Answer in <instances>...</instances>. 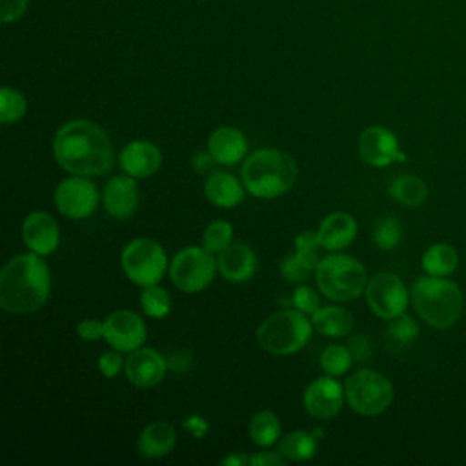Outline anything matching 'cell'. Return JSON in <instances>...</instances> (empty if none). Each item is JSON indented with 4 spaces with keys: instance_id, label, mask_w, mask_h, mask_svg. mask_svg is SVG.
<instances>
[{
    "instance_id": "6da1fadb",
    "label": "cell",
    "mask_w": 466,
    "mask_h": 466,
    "mask_svg": "<svg viewBox=\"0 0 466 466\" xmlns=\"http://www.w3.org/2000/svg\"><path fill=\"white\" fill-rule=\"evenodd\" d=\"M53 157L71 175L100 177L115 164L113 144L95 122L76 118L66 122L53 137Z\"/></svg>"
},
{
    "instance_id": "7a4b0ae2",
    "label": "cell",
    "mask_w": 466,
    "mask_h": 466,
    "mask_svg": "<svg viewBox=\"0 0 466 466\" xmlns=\"http://www.w3.org/2000/svg\"><path fill=\"white\" fill-rule=\"evenodd\" d=\"M51 273L36 253H22L9 258L0 271V306L7 313L29 315L49 299Z\"/></svg>"
},
{
    "instance_id": "3957f363",
    "label": "cell",
    "mask_w": 466,
    "mask_h": 466,
    "mask_svg": "<svg viewBox=\"0 0 466 466\" xmlns=\"http://www.w3.org/2000/svg\"><path fill=\"white\" fill-rule=\"evenodd\" d=\"M240 178L249 195L257 198H277L295 184L297 164L284 151L271 147L257 149L244 158Z\"/></svg>"
},
{
    "instance_id": "277c9868",
    "label": "cell",
    "mask_w": 466,
    "mask_h": 466,
    "mask_svg": "<svg viewBox=\"0 0 466 466\" xmlns=\"http://www.w3.org/2000/svg\"><path fill=\"white\" fill-rule=\"evenodd\" d=\"M411 302L417 315L437 329L451 328L462 313V291L446 277H419L411 286Z\"/></svg>"
},
{
    "instance_id": "5b68a950",
    "label": "cell",
    "mask_w": 466,
    "mask_h": 466,
    "mask_svg": "<svg viewBox=\"0 0 466 466\" xmlns=\"http://www.w3.org/2000/svg\"><path fill=\"white\" fill-rule=\"evenodd\" d=\"M315 280L326 299L335 302H350L364 293L368 275L359 258L333 253L319 260Z\"/></svg>"
},
{
    "instance_id": "8992f818",
    "label": "cell",
    "mask_w": 466,
    "mask_h": 466,
    "mask_svg": "<svg viewBox=\"0 0 466 466\" xmlns=\"http://www.w3.org/2000/svg\"><path fill=\"white\" fill-rule=\"evenodd\" d=\"M311 331L313 322L306 313L297 308L280 309L257 328V342L266 353L293 355L309 342Z\"/></svg>"
},
{
    "instance_id": "52a82bcc",
    "label": "cell",
    "mask_w": 466,
    "mask_h": 466,
    "mask_svg": "<svg viewBox=\"0 0 466 466\" xmlns=\"http://www.w3.org/2000/svg\"><path fill=\"white\" fill-rule=\"evenodd\" d=\"M346 402L350 408L364 417L384 413L393 400V386L382 373L362 368L346 379Z\"/></svg>"
},
{
    "instance_id": "ba28073f",
    "label": "cell",
    "mask_w": 466,
    "mask_h": 466,
    "mask_svg": "<svg viewBox=\"0 0 466 466\" xmlns=\"http://www.w3.org/2000/svg\"><path fill=\"white\" fill-rule=\"evenodd\" d=\"M124 275L137 286L158 284L167 269V255L160 242L153 238H133L120 255Z\"/></svg>"
},
{
    "instance_id": "9c48e42d",
    "label": "cell",
    "mask_w": 466,
    "mask_h": 466,
    "mask_svg": "<svg viewBox=\"0 0 466 466\" xmlns=\"http://www.w3.org/2000/svg\"><path fill=\"white\" fill-rule=\"evenodd\" d=\"M218 269L213 253L204 246L182 248L169 264V277L177 289L184 293H198L206 289Z\"/></svg>"
},
{
    "instance_id": "30bf717a",
    "label": "cell",
    "mask_w": 466,
    "mask_h": 466,
    "mask_svg": "<svg viewBox=\"0 0 466 466\" xmlns=\"http://www.w3.org/2000/svg\"><path fill=\"white\" fill-rule=\"evenodd\" d=\"M366 302L373 315L384 320H391L402 313H406L408 308V289L404 282L388 271L375 273L364 289Z\"/></svg>"
},
{
    "instance_id": "8fae6325",
    "label": "cell",
    "mask_w": 466,
    "mask_h": 466,
    "mask_svg": "<svg viewBox=\"0 0 466 466\" xmlns=\"http://www.w3.org/2000/svg\"><path fill=\"white\" fill-rule=\"evenodd\" d=\"M53 202L56 209L67 218H87L91 217L100 202L98 187L89 180V177L75 175L64 178L53 193Z\"/></svg>"
},
{
    "instance_id": "7c38bea8",
    "label": "cell",
    "mask_w": 466,
    "mask_h": 466,
    "mask_svg": "<svg viewBox=\"0 0 466 466\" xmlns=\"http://www.w3.org/2000/svg\"><path fill=\"white\" fill-rule=\"evenodd\" d=\"M146 322L131 309H116L104 320V339L113 350L131 353L146 342Z\"/></svg>"
},
{
    "instance_id": "4fadbf2b",
    "label": "cell",
    "mask_w": 466,
    "mask_h": 466,
    "mask_svg": "<svg viewBox=\"0 0 466 466\" xmlns=\"http://www.w3.org/2000/svg\"><path fill=\"white\" fill-rule=\"evenodd\" d=\"M359 155L373 167H386L395 160L402 162L406 157L399 147V140L384 126H370L359 137Z\"/></svg>"
},
{
    "instance_id": "5bb4252c",
    "label": "cell",
    "mask_w": 466,
    "mask_h": 466,
    "mask_svg": "<svg viewBox=\"0 0 466 466\" xmlns=\"http://www.w3.org/2000/svg\"><path fill=\"white\" fill-rule=\"evenodd\" d=\"M344 399H346V393L342 384L335 377L324 375L311 380L306 386L302 395V404L311 417L326 420L335 417L342 410Z\"/></svg>"
},
{
    "instance_id": "9a60e30c",
    "label": "cell",
    "mask_w": 466,
    "mask_h": 466,
    "mask_svg": "<svg viewBox=\"0 0 466 466\" xmlns=\"http://www.w3.org/2000/svg\"><path fill=\"white\" fill-rule=\"evenodd\" d=\"M167 359L155 348H138L124 362L127 380L137 388H153L162 382L167 371Z\"/></svg>"
},
{
    "instance_id": "2e32d148",
    "label": "cell",
    "mask_w": 466,
    "mask_h": 466,
    "mask_svg": "<svg viewBox=\"0 0 466 466\" xmlns=\"http://www.w3.org/2000/svg\"><path fill=\"white\" fill-rule=\"evenodd\" d=\"M22 240L29 251L46 257L56 251L60 244V228L47 211H33L22 222Z\"/></svg>"
},
{
    "instance_id": "e0dca14e",
    "label": "cell",
    "mask_w": 466,
    "mask_h": 466,
    "mask_svg": "<svg viewBox=\"0 0 466 466\" xmlns=\"http://www.w3.org/2000/svg\"><path fill=\"white\" fill-rule=\"evenodd\" d=\"M102 202L106 211L116 220L131 218L140 202L137 180L129 175L111 177L102 189Z\"/></svg>"
},
{
    "instance_id": "ac0fdd59",
    "label": "cell",
    "mask_w": 466,
    "mask_h": 466,
    "mask_svg": "<svg viewBox=\"0 0 466 466\" xmlns=\"http://www.w3.org/2000/svg\"><path fill=\"white\" fill-rule=\"evenodd\" d=\"M122 171L133 178H147L162 166V153L149 140H133L126 144L118 155Z\"/></svg>"
},
{
    "instance_id": "d6986e66",
    "label": "cell",
    "mask_w": 466,
    "mask_h": 466,
    "mask_svg": "<svg viewBox=\"0 0 466 466\" xmlns=\"http://www.w3.org/2000/svg\"><path fill=\"white\" fill-rule=\"evenodd\" d=\"M218 273L224 280L240 284L249 280L257 271V255L246 242H231L218 253Z\"/></svg>"
},
{
    "instance_id": "ffe728a7",
    "label": "cell",
    "mask_w": 466,
    "mask_h": 466,
    "mask_svg": "<svg viewBox=\"0 0 466 466\" xmlns=\"http://www.w3.org/2000/svg\"><path fill=\"white\" fill-rule=\"evenodd\" d=\"M208 151L215 162L233 166L246 158L248 140L238 127L220 126L208 138Z\"/></svg>"
},
{
    "instance_id": "44dd1931",
    "label": "cell",
    "mask_w": 466,
    "mask_h": 466,
    "mask_svg": "<svg viewBox=\"0 0 466 466\" xmlns=\"http://www.w3.org/2000/svg\"><path fill=\"white\" fill-rule=\"evenodd\" d=\"M357 220L344 211L329 213L319 226V242L328 251H340L348 248L357 237Z\"/></svg>"
},
{
    "instance_id": "7402d4cb",
    "label": "cell",
    "mask_w": 466,
    "mask_h": 466,
    "mask_svg": "<svg viewBox=\"0 0 466 466\" xmlns=\"http://www.w3.org/2000/svg\"><path fill=\"white\" fill-rule=\"evenodd\" d=\"M177 444L175 428L166 420H153L142 428L137 439V450L142 457L160 459L166 457Z\"/></svg>"
},
{
    "instance_id": "603a6c76",
    "label": "cell",
    "mask_w": 466,
    "mask_h": 466,
    "mask_svg": "<svg viewBox=\"0 0 466 466\" xmlns=\"http://www.w3.org/2000/svg\"><path fill=\"white\" fill-rule=\"evenodd\" d=\"M244 184L228 171L211 173L204 182L206 198L217 208H235L244 200Z\"/></svg>"
},
{
    "instance_id": "cb8c5ba5",
    "label": "cell",
    "mask_w": 466,
    "mask_h": 466,
    "mask_svg": "<svg viewBox=\"0 0 466 466\" xmlns=\"http://www.w3.org/2000/svg\"><path fill=\"white\" fill-rule=\"evenodd\" d=\"M311 322H313V328L326 337H344L355 326L353 315L342 306L319 308L311 315Z\"/></svg>"
},
{
    "instance_id": "d4e9b609",
    "label": "cell",
    "mask_w": 466,
    "mask_h": 466,
    "mask_svg": "<svg viewBox=\"0 0 466 466\" xmlns=\"http://www.w3.org/2000/svg\"><path fill=\"white\" fill-rule=\"evenodd\" d=\"M420 266L426 271V275L435 277H448L451 275L459 266V253L451 244L437 242L430 246L420 258Z\"/></svg>"
},
{
    "instance_id": "484cf974",
    "label": "cell",
    "mask_w": 466,
    "mask_h": 466,
    "mask_svg": "<svg viewBox=\"0 0 466 466\" xmlns=\"http://www.w3.org/2000/svg\"><path fill=\"white\" fill-rule=\"evenodd\" d=\"M319 266L317 249H306V248H295L293 255H288L280 264V273L286 282L300 284L304 282L311 273H315Z\"/></svg>"
},
{
    "instance_id": "4316f807",
    "label": "cell",
    "mask_w": 466,
    "mask_h": 466,
    "mask_svg": "<svg viewBox=\"0 0 466 466\" xmlns=\"http://www.w3.org/2000/svg\"><path fill=\"white\" fill-rule=\"evenodd\" d=\"M319 448L317 435L306 430H297L289 431L279 441V451L288 459V461H309L315 457Z\"/></svg>"
},
{
    "instance_id": "83f0119b",
    "label": "cell",
    "mask_w": 466,
    "mask_h": 466,
    "mask_svg": "<svg viewBox=\"0 0 466 466\" xmlns=\"http://www.w3.org/2000/svg\"><path fill=\"white\" fill-rule=\"evenodd\" d=\"M388 191L397 202L410 208H417L428 198L426 182L415 175H399L397 178H393Z\"/></svg>"
},
{
    "instance_id": "f1b7e54d",
    "label": "cell",
    "mask_w": 466,
    "mask_h": 466,
    "mask_svg": "<svg viewBox=\"0 0 466 466\" xmlns=\"http://www.w3.org/2000/svg\"><path fill=\"white\" fill-rule=\"evenodd\" d=\"M248 431L255 446L269 448L280 437V420L271 410H260L251 417Z\"/></svg>"
},
{
    "instance_id": "f546056e",
    "label": "cell",
    "mask_w": 466,
    "mask_h": 466,
    "mask_svg": "<svg viewBox=\"0 0 466 466\" xmlns=\"http://www.w3.org/2000/svg\"><path fill=\"white\" fill-rule=\"evenodd\" d=\"M419 335V324L411 315H399L391 319V322L386 328V340L391 350H402L410 346Z\"/></svg>"
},
{
    "instance_id": "4dcf8cb0",
    "label": "cell",
    "mask_w": 466,
    "mask_h": 466,
    "mask_svg": "<svg viewBox=\"0 0 466 466\" xmlns=\"http://www.w3.org/2000/svg\"><path fill=\"white\" fill-rule=\"evenodd\" d=\"M140 306L142 311L151 317V319H164L169 315L171 311V297L169 293L158 286V284H151L146 286L140 293Z\"/></svg>"
},
{
    "instance_id": "1f68e13d",
    "label": "cell",
    "mask_w": 466,
    "mask_h": 466,
    "mask_svg": "<svg viewBox=\"0 0 466 466\" xmlns=\"http://www.w3.org/2000/svg\"><path fill=\"white\" fill-rule=\"evenodd\" d=\"M27 111V102H25V96L13 89V87H2L0 91V122L4 126H9V124H16L24 118Z\"/></svg>"
},
{
    "instance_id": "d6a6232c",
    "label": "cell",
    "mask_w": 466,
    "mask_h": 466,
    "mask_svg": "<svg viewBox=\"0 0 466 466\" xmlns=\"http://www.w3.org/2000/svg\"><path fill=\"white\" fill-rule=\"evenodd\" d=\"M353 362V357L348 350V346L342 344H329L320 353V368L326 371V375L340 377L344 375Z\"/></svg>"
},
{
    "instance_id": "836d02e7",
    "label": "cell",
    "mask_w": 466,
    "mask_h": 466,
    "mask_svg": "<svg viewBox=\"0 0 466 466\" xmlns=\"http://www.w3.org/2000/svg\"><path fill=\"white\" fill-rule=\"evenodd\" d=\"M233 242V226L226 220H213L202 233V246L209 253H220Z\"/></svg>"
},
{
    "instance_id": "e575fe53",
    "label": "cell",
    "mask_w": 466,
    "mask_h": 466,
    "mask_svg": "<svg viewBox=\"0 0 466 466\" xmlns=\"http://www.w3.org/2000/svg\"><path fill=\"white\" fill-rule=\"evenodd\" d=\"M400 237H402V228L395 217H384L373 228V242L379 249H384V251L395 249L400 242Z\"/></svg>"
},
{
    "instance_id": "d590c367",
    "label": "cell",
    "mask_w": 466,
    "mask_h": 466,
    "mask_svg": "<svg viewBox=\"0 0 466 466\" xmlns=\"http://www.w3.org/2000/svg\"><path fill=\"white\" fill-rule=\"evenodd\" d=\"M291 304H293L299 311H302V313H306V315H313V313L320 308L319 295H317V291H315L313 288H309V286H299V288L293 291V295H291Z\"/></svg>"
},
{
    "instance_id": "8d00e7d4",
    "label": "cell",
    "mask_w": 466,
    "mask_h": 466,
    "mask_svg": "<svg viewBox=\"0 0 466 466\" xmlns=\"http://www.w3.org/2000/svg\"><path fill=\"white\" fill-rule=\"evenodd\" d=\"M348 350L353 357V360L357 362H366L371 359V353H373V346H371V340L364 335V333H359V335H353L348 342Z\"/></svg>"
},
{
    "instance_id": "74e56055",
    "label": "cell",
    "mask_w": 466,
    "mask_h": 466,
    "mask_svg": "<svg viewBox=\"0 0 466 466\" xmlns=\"http://www.w3.org/2000/svg\"><path fill=\"white\" fill-rule=\"evenodd\" d=\"M116 351H106L98 357V370L107 379L118 375V371L124 368V360H122L120 353H116Z\"/></svg>"
},
{
    "instance_id": "f35d334b",
    "label": "cell",
    "mask_w": 466,
    "mask_h": 466,
    "mask_svg": "<svg viewBox=\"0 0 466 466\" xmlns=\"http://www.w3.org/2000/svg\"><path fill=\"white\" fill-rule=\"evenodd\" d=\"M76 333L82 340H98L104 337V322L98 319H84L76 324Z\"/></svg>"
},
{
    "instance_id": "ab89813d",
    "label": "cell",
    "mask_w": 466,
    "mask_h": 466,
    "mask_svg": "<svg viewBox=\"0 0 466 466\" xmlns=\"http://www.w3.org/2000/svg\"><path fill=\"white\" fill-rule=\"evenodd\" d=\"M288 459L280 451H258L251 457V466H284Z\"/></svg>"
},
{
    "instance_id": "60d3db41",
    "label": "cell",
    "mask_w": 466,
    "mask_h": 466,
    "mask_svg": "<svg viewBox=\"0 0 466 466\" xmlns=\"http://www.w3.org/2000/svg\"><path fill=\"white\" fill-rule=\"evenodd\" d=\"M27 0H2V22L9 24L22 16Z\"/></svg>"
},
{
    "instance_id": "b9f144b4",
    "label": "cell",
    "mask_w": 466,
    "mask_h": 466,
    "mask_svg": "<svg viewBox=\"0 0 466 466\" xmlns=\"http://www.w3.org/2000/svg\"><path fill=\"white\" fill-rule=\"evenodd\" d=\"M184 428L189 430L195 437H202V435L208 431V422H206L204 419L193 415V417H189V419L184 420Z\"/></svg>"
},
{
    "instance_id": "7bdbcfd3",
    "label": "cell",
    "mask_w": 466,
    "mask_h": 466,
    "mask_svg": "<svg viewBox=\"0 0 466 466\" xmlns=\"http://www.w3.org/2000/svg\"><path fill=\"white\" fill-rule=\"evenodd\" d=\"M249 461H251L249 455H246V453H242V451H237V453H231V455L224 457V459L220 461V464H222V466H248Z\"/></svg>"
},
{
    "instance_id": "ee69618b",
    "label": "cell",
    "mask_w": 466,
    "mask_h": 466,
    "mask_svg": "<svg viewBox=\"0 0 466 466\" xmlns=\"http://www.w3.org/2000/svg\"><path fill=\"white\" fill-rule=\"evenodd\" d=\"M211 162H215V160H213V157L209 155V151H208V153H197V155L193 157V160H191V166H193L197 171H204V169H208V167L211 166Z\"/></svg>"
}]
</instances>
